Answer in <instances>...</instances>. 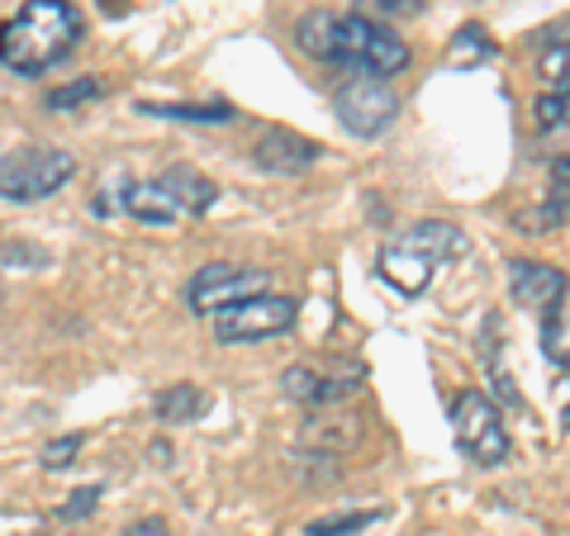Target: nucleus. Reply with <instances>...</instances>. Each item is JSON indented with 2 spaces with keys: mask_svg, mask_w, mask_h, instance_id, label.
I'll return each mask as SVG.
<instances>
[{
  "mask_svg": "<svg viewBox=\"0 0 570 536\" xmlns=\"http://www.w3.org/2000/svg\"><path fill=\"white\" fill-rule=\"evenodd\" d=\"M356 6L366 10V20L371 14H381V20H409V14L423 10V0H356Z\"/></svg>",
  "mask_w": 570,
  "mask_h": 536,
  "instance_id": "24",
  "label": "nucleus"
},
{
  "mask_svg": "<svg viewBox=\"0 0 570 536\" xmlns=\"http://www.w3.org/2000/svg\"><path fill=\"white\" fill-rule=\"evenodd\" d=\"M509 290L519 309H551L561 295H566V271L561 266H547V261H513L509 266Z\"/></svg>",
  "mask_w": 570,
  "mask_h": 536,
  "instance_id": "11",
  "label": "nucleus"
},
{
  "mask_svg": "<svg viewBox=\"0 0 570 536\" xmlns=\"http://www.w3.org/2000/svg\"><path fill=\"white\" fill-rule=\"evenodd\" d=\"M124 536H171V527L163 523V517H142V523H134Z\"/></svg>",
  "mask_w": 570,
  "mask_h": 536,
  "instance_id": "27",
  "label": "nucleus"
},
{
  "mask_svg": "<svg viewBox=\"0 0 570 536\" xmlns=\"http://www.w3.org/2000/svg\"><path fill=\"white\" fill-rule=\"evenodd\" d=\"M362 437L356 418H337V423H309L305 427V446H324V451H347Z\"/></svg>",
  "mask_w": 570,
  "mask_h": 536,
  "instance_id": "18",
  "label": "nucleus"
},
{
  "mask_svg": "<svg viewBox=\"0 0 570 536\" xmlns=\"http://www.w3.org/2000/svg\"><path fill=\"white\" fill-rule=\"evenodd\" d=\"M400 105H404L400 91L385 77H347L333 91V115L356 138H381L400 119Z\"/></svg>",
  "mask_w": 570,
  "mask_h": 536,
  "instance_id": "6",
  "label": "nucleus"
},
{
  "mask_svg": "<svg viewBox=\"0 0 570 536\" xmlns=\"http://www.w3.org/2000/svg\"><path fill=\"white\" fill-rule=\"evenodd\" d=\"M538 129L542 133H561L566 129V91H547L538 100Z\"/></svg>",
  "mask_w": 570,
  "mask_h": 536,
  "instance_id": "22",
  "label": "nucleus"
},
{
  "mask_svg": "<svg viewBox=\"0 0 570 536\" xmlns=\"http://www.w3.org/2000/svg\"><path fill=\"white\" fill-rule=\"evenodd\" d=\"M362 380H366L362 366H347L343 375H324L314 366H291L281 375V389H285V399H295V404H337V399L356 395Z\"/></svg>",
  "mask_w": 570,
  "mask_h": 536,
  "instance_id": "10",
  "label": "nucleus"
},
{
  "mask_svg": "<svg viewBox=\"0 0 570 536\" xmlns=\"http://www.w3.org/2000/svg\"><path fill=\"white\" fill-rule=\"evenodd\" d=\"M77 176V157L67 148H20L0 157V200L10 205H39L58 195Z\"/></svg>",
  "mask_w": 570,
  "mask_h": 536,
  "instance_id": "5",
  "label": "nucleus"
},
{
  "mask_svg": "<svg viewBox=\"0 0 570 536\" xmlns=\"http://www.w3.org/2000/svg\"><path fill=\"white\" fill-rule=\"evenodd\" d=\"M81 10L71 0H24L10 20H0V62L20 77L58 67L81 39Z\"/></svg>",
  "mask_w": 570,
  "mask_h": 536,
  "instance_id": "2",
  "label": "nucleus"
},
{
  "mask_svg": "<svg viewBox=\"0 0 570 536\" xmlns=\"http://www.w3.org/2000/svg\"><path fill=\"white\" fill-rule=\"evenodd\" d=\"M157 181H163V190L171 195L181 214H209L214 200H219V186H214L209 176H200L195 167H171V171L157 176Z\"/></svg>",
  "mask_w": 570,
  "mask_h": 536,
  "instance_id": "12",
  "label": "nucleus"
},
{
  "mask_svg": "<svg viewBox=\"0 0 570 536\" xmlns=\"http://www.w3.org/2000/svg\"><path fill=\"white\" fill-rule=\"evenodd\" d=\"M381 513H337V517H318V523L305 527V536H362L366 527H376Z\"/></svg>",
  "mask_w": 570,
  "mask_h": 536,
  "instance_id": "19",
  "label": "nucleus"
},
{
  "mask_svg": "<svg viewBox=\"0 0 570 536\" xmlns=\"http://www.w3.org/2000/svg\"><path fill=\"white\" fill-rule=\"evenodd\" d=\"M81 446H86V437H81V433H67V437H58V441H48V446H43V466H48V470H67V466H77Z\"/></svg>",
  "mask_w": 570,
  "mask_h": 536,
  "instance_id": "21",
  "label": "nucleus"
},
{
  "mask_svg": "<svg viewBox=\"0 0 570 536\" xmlns=\"http://www.w3.org/2000/svg\"><path fill=\"white\" fill-rule=\"evenodd\" d=\"M209 408V399H205V389L200 385H190V380H176V385H167L163 395L153 399V414H157V423H167V427H181V423H195Z\"/></svg>",
  "mask_w": 570,
  "mask_h": 536,
  "instance_id": "15",
  "label": "nucleus"
},
{
  "mask_svg": "<svg viewBox=\"0 0 570 536\" xmlns=\"http://www.w3.org/2000/svg\"><path fill=\"white\" fill-rule=\"evenodd\" d=\"M542 351H547V361L566 370V347H570V332H566V295L551 304V309H542Z\"/></svg>",
  "mask_w": 570,
  "mask_h": 536,
  "instance_id": "17",
  "label": "nucleus"
},
{
  "mask_svg": "<svg viewBox=\"0 0 570 536\" xmlns=\"http://www.w3.org/2000/svg\"><path fill=\"white\" fill-rule=\"evenodd\" d=\"M253 162L262 171H272V176H299V171L324 162V148H318L314 138H305V133L272 123V129H262L257 142H253Z\"/></svg>",
  "mask_w": 570,
  "mask_h": 536,
  "instance_id": "9",
  "label": "nucleus"
},
{
  "mask_svg": "<svg viewBox=\"0 0 570 536\" xmlns=\"http://www.w3.org/2000/svg\"><path fill=\"white\" fill-rule=\"evenodd\" d=\"M142 115L153 119H176V123H234L238 110L228 100H138Z\"/></svg>",
  "mask_w": 570,
  "mask_h": 536,
  "instance_id": "14",
  "label": "nucleus"
},
{
  "mask_svg": "<svg viewBox=\"0 0 570 536\" xmlns=\"http://www.w3.org/2000/svg\"><path fill=\"white\" fill-rule=\"evenodd\" d=\"M253 295H266V271H257V266H234V261H209L186 285L190 309L205 314V318L228 309V304L253 299Z\"/></svg>",
  "mask_w": 570,
  "mask_h": 536,
  "instance_id": "8",
  "label": "nucleus"
},
{
  "mask_svg": "<svg viewBox=\"0 0 570 536\" xmlns=\"http://www.w3.org/2000/svg\"><path fill=\"white\" fill-rule=\"evenodd\" d=\"M124 214H134L138 224H176V219H181V209H176V200L163 190L157 176L124 186Z\"/></svg>",
  "mask_w": 570,
  "mask_h": 536,
  "instance_id": "13",
  "label": "nucleus"
},
{
  "mask_svg": "<svg viewBox=\"0 0 570 536\" xmlns=\"http://www.w3.org/2000/svg\"><path fill=\"white\" fill-rule=\"evenodd\" d=\"M299 304L291 295H253L243 304H228V309L214 314V337L224 347H247V343H266V337H281L295 324Z\"/></svg>",
  "mask_w": 570,
  "mask_h": 536,
  "instance_id": "7",
  "label": "nucleus"
},
{
  "mask_svg": "<svg viewBox=\"0 0 570 536\" xmlns=\"http://www.w3.org/2000/svg\"><path fill=\"white\" fill-rule=\"evenodd\" d=\"M542 81L551 91H566V39H557L542 52Z\"/></svg>",
  "mask_w": 570,
  "mask_h": 536,
  "instance_id": "25",
  "label": "nucleus"
},
{
  "mask_svg": "<svg viewBox=\"0 0 570 536\" xmlns=\"http://www.w3.org/2000/svg\"><path fill=\"white\" fill-rule=\"evenodd\" d=\"M295 43L305 58H318L328 67H343L347 77H400L414 62L409 43H400L395 29H385L381 20L356 14H333V10H309L295 24Z\"/></svg>",
  "mask_w": 570,
  "mask_h": 536,
  "instance_id": "1",
  "label": "nucleus"
},
{
  "mask_svg": "<svg viewBox=\"0 0 570 536\" xmlns=\"http://www.w3.org/2000/svg\"><path fill=\"white\" fill-rule=\"evenodd\" d=\"M105 96V81L100 77H81L71 86H58V91H48V110H77L86 100H100Z\"/></svg>",
  "mask_w": 570,
  "mask_h": 536,
  "instance_id": "20",
  "label": "nucleus"
},
{
  "mask_svg": "<svg viewBox=\"0 0 570 536\" xmlns=\"http://www.w3.org/2000/svg\"><path fill=\"white\" fill-rule=\"evenodd\" d=\"M566 195H570V162L557 157V167H551V205L566 209Z\"/></svg>",
  "mask_w": 570,
  "mask_h": 536,
  "instance_id": "26",
  "label": "nucleus"
},
{
  "mask_svg": "<svg viewBox=\"0 0 570 536\" xmlns=\"http://www.w3.org/2000/svg\"><path fill=\"white\" fill-rule=\"evenodd\" d=\"M452 437L461 446V456L480 470H494L513 456V437H509V423L499 414V404L485 395V389H461L452 399Z\"/></svg>",
  "mask_w": 570,
  "mask_h": 536,
  "instance_id": "4",
  "label": "nucleus"
},
{
  "mask_svg": "<svg viewBox=\"0 0 570 536\" xmlns=\"http://www.w3.org/2000/svg\"><path fill=\"white\" fill-rule=\"evenodd\" d=\"M466 252H471V242L456 224L423 219V224L409 228V234H400L395 242L381 247V280L400 295H423L442 266L466 257Z\"/></svg>",
  "mask_w": 570,
  "mask_h": 536,
  "instance_id": "3",
  "label": "nucleus"
},
{
  "mask_svg": "<svg viewBox=\"0 0 570 536\" xmlns=\"http://www.w3.org/2000/svg\"><path fill=\"white\" fill-rule=\"evenodd\" d=\"M494 52H499V43L490 39L485 24H461V29L452 33V43H448V67H456V71L485 67Z\"/></svg>",
  "mask_w": 570,
  "mask_h": 536,
  "instance_id": "16",
  "label": "nucleus"
},
{
  "mask_svg": "<svg viewBox=\"0 0 570 536\" xmlns=\"http://www.w3.org/2000/svg\"><path fill=\"white\" fill-rule=\"evenodd\" d=\"M100 494H105L100 485H81V489H77V494H71V498H67V504L58 508V517H62V523H81V517H86V513H96V504H100Z\"/></svg>",
  "mask_w": 570,
  "mask_h": 536,
  "instance_id": "23",
  "label": "nucleus"
}]
</instances>
